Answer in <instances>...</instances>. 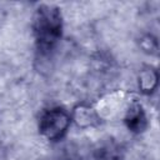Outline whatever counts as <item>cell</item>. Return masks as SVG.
<instances>
[{"mask_svg":"<svg viewBox=\"0 0 160 160\" xmlns=\"http://www.w3.org/2000/svg\"><path fill=\"white\" fill-rule=\"evenodd\" d=\"M32 29L39 50H51L60 40L62 31V18L59 8L40 5L34 14Z\"/></svg>","mask_w":160,"mask_h":160,"instance_id":"obj_1","label":"cell"},{"mask_svg":"<svg viewBox=\"0 0 160 160\" xmlns=\"http://www.w3.org/2000/svg\"><path fill=\"white\" fill-rule=\"evenodd\" d=\"M70 121L71 119L68 111L61 108H55L41 115L39 129L48 140H59L66 134Z\"/></svg>","mask_w":160,"mask_h":160,"instance_id":"obj_2","label":"cell"},{"mask_svg":"<svg viewBox=\"0 0 160 160\" xmlns=\"http://www.w3.org/2000/svg\"><path fill=\"white\" fill-rule=\"evenodd\" d=\"M125 124H126L128 129L134 132H141L145 130V128L148 125V120H146L145 112L140 105L135 104L129 109L126 118H125Z\"/></svg>","mask_w":160,"mask_h":160,"instance_id":"obj_3","label":"cell"},{"mask_svg":"<svg viewBox=\"0 0 160 160\" xmlns=\"http://www.w3.org/2000/svg\"><path fill=\"white\" fill-rule=\"evenodd\" d=\"M96 159L98 160H122V154L119 149L112 142L102 145L98 151H96Z\"/></svg>","mask_w":160,"mask_h":160,"instance_id":"obj_4","label":"cell"},{"mask_svg":"<svg viewBox=\"0 0 160 160\" xmlns=\"http://www.w3.org/2000/svg\"><path fill=\"white\" fill-rule=\"evenodd\" d=\"M158 84V74L155 70L152 69H146L144 71H141L140 74V80H139V85L142 89V91H152L155 89Z\"/></svg>","mask_w":160,"mask_h":160,"instance_id":"obj_5","label":"cell"}]
</instances>
